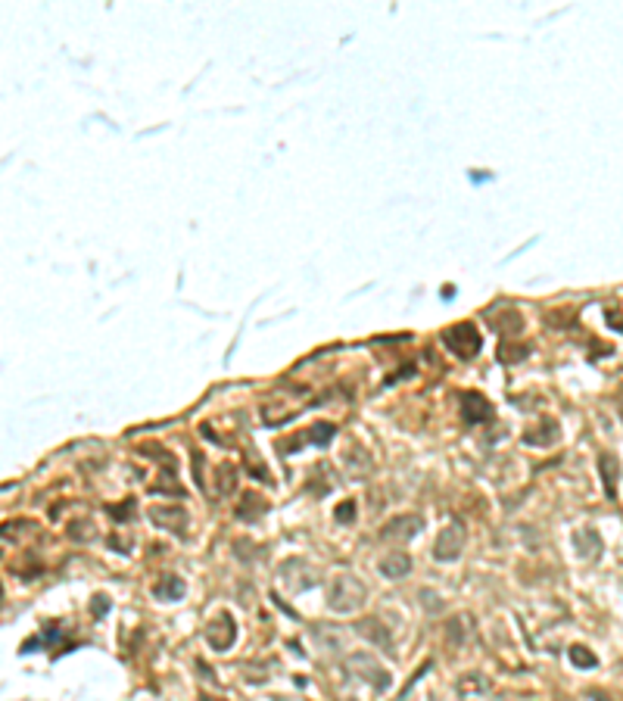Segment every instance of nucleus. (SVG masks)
Masks as SVG:
<instances>
[{"label": "nucleus", "instance_id": "1", "mask_svg": "<svg viewBox=\"0 0 623 701\" xmlns=\"http://www.w3.org/2000/svg\"><path fill=\"white\" fill-rule=\"evenodd\" d=\"M361 598H365V586L359 583L356 577H337V583H333L331 589V608L337 614H350L356 611V608L361 605Z\"/></svg>", "mask_w": 623, "mask_h": 701}, {"label": "nucleus", "instance_id": "2", "mask_svg": "<svg viewBox=\"0 0 623 701\" xmlns=\"http://www.w3.org/2000/svg\"><path fill=\"white\" fill-rule=\"evenodd\" d=\"M346 670H350L352 677L371 683L377 692H384L386 686H390V673H386L374 658H368V654H350V658H346Z\"/></svg>", "mask_w": 623, "mask_h": 701}, {"label": "nucleus", "instance_id": "3", "mask_svg": "<svg viewBox=\"0 0 623 701\" xmlns=\"http://www.w3.org/2000/svg\"><path fill=\"white\" fill-rule=\"evenodd\" d=\"M443 343L455 352V356L471 359V356H477L480 352V333H477V327L474 324H455L443 333Z\"/></svg>", "mask_w": 623, "mask_h": 701}, {"label": "nucleus", "instance_id": "4", "mask_svg": "<svg viewBox=\"0 0 623 701\" xmlns=\"http://www.w3.org/2000/svg\"><path fill=\"white\" fill-rule=\"evenodd\" d=\"M461 549H465V530H461L458 524H452V527H446V530L437 536V543H433V558L437 561H455L461 555Z\"/></svg>", "mask_w": 623, "mask_h": 701}, {"label": "nucleus", "instance_id": "5", "mask_svg": "<svg viewBox=\"0 0 623 701\" xmlns=\"http://www.w3.org/2000/svg\"><path fill=\"white\" fill-rule=\"evenodd\" d=\"M234 636H237V626H234L231 614H218V617L209 624V630H206V639H209V645L216 651H227V649H231Z\"/></svg>", "mask_w": 623, "mask_h": 701}, {"label": "nucleus", "instance_id": "6", "mask_svg": "<svg viewBox=\"0 0 623 701\" xmlns=\"http://www.w3.org/2000/svg\"><path fill=\"white\" fill-rule=\"evenodd\" d=\"M150 520L159 527H165V530H172L175 536H184L187 533V514L184 508H178V505H163V508H153L150 511Z\"/></svg>", "mask_w": 623, "mask_h": 701}, {"label": "nucleus", "instance_id": "7", "mask_svg": "<svg viewBox=\"0 0 623 701\" xmlns=\"http://www.w3.org/2000/svg\"><path fill=\"white\" fill-rule=\"evenodd\" d=\"M418 530H421V518H414V514H402V518H393L390 524L384 527L380 536L384 539H412Z\"/></svg>", "mask_w": 623, "mask_h": 701}, {"label": "nucleus", "instance_id": "8", "mask_svg": "<svg viewBox=\"0 0 623 701\" xmlns=\"http://www.w3.org/2000/svg\"><path fill=\"white\" fill-rule=\"evenodd\" d=\"M490 402H486L483 396H477V393H465L461 396V415H465L467 424H480V421L490 418Z\"/></svg>", "mask_w": 623, "mask_h": 701}, {"label": "nucleus", "instance_id": "9", "mask_svg": "<svg viewBox=\"0 0 623 701\" xmlns=\"http://www.w3.org/2000/svg\"><path fill=\"white\" fill-rule=\"evenodd\" d=\"M599 467H601V483H605L608 499H614V496H617V477H620V465H617V458H614L611 452H605V455L599 458Z\"/></svg>", "mask_w": 623, "mask_h": 701}, {"label": "nucleus", "instance_id": "10", "mask_svg": "<svg viewBox=\"0 0 623 701\" xmlns=\"http://www.w3.org/2000/svg\"><path fill=\"white\" fill-rule=\"evenodd\" d=\"M412 571V558L405 555V552H393V555H386L384 561H380V573L390 580H399L405 577V573Z\"/></svg>", "mask_w": 623, "mask_h": 701}, {"label": "nucleus", "instance_id": "11", "mask_svg": "<svg viewBox=\"0 0 623 701\" xmlns=\"http://www.w3.org/2000/svg\"><path fill=\"white\" fill-rule=\"evenodd\" d=\"M153 592H156V598H163V602H178V598L184 596V583H181V577H163Z\"/></svg>", "mask_w": 623, "mask_h": 701}, {"label": "nucleus", "instance_id": "12", "mask_svg": "<svg viewBox=\"0 0 623 701\" xmlns=\"http://www.w3.org/2000/svg\"><path fill=\"white\" fill-rule=\"evenodd\" d=\"M558 424H555V421H546V424H542L539 427V430H530V433H527V443H530V446H552L555 443V439H558Z\"/></svg>", "mask_w": 623, "mask_h": 701}, {"label": "nucleus", "instance_id": "13", "mask_svg": "<svg viewBox=\"0 0 623 701\" xmlns=\"http://www.w3.org/2000/svg\"><path fill=\"white\" fill-rule=\"evenodd\" d=\"M333 433H337V427H333V424H315L312 433H309V439H312L315 446H327Z\"/></svg>", "mask_w": 623, "mask_h": 701}, {"label": "nucleus", "instance_id": "14", "mask_svg": "<svg viewBox=\"0 0 623 701\" xmlns=\"http://www.w3.org/2000/svg\"><path fill=\"white\" fill-rule=\"evenodd\" d=\"M571 664L573 667H595L599 661H595V654L589 649H583V645H573L571 649Z\"/></svg>", "mask_w": 623, "mask_h": 701}, {"label": "nucleus", "instance_id": "15", "mask_svg": "<svg viewBox=\"0 0 623 701\" xmlns=\"http://www.w3.org/2000/svg\"><path fill=\"white\" fill-rule=\"evenodd\" d=\"M377 626H380V624H374V620H365V624H359V633H365V636L374 639V642L386 645V642H390V636H386V633H380Z\"/></svg>", "mask_w": 623, "mask_h": 701}, {"label": "nucleus", "instance_id": "16", "mask_svg": "<svg viewBox=\"0 0 623 701\" xmlns=\"http://www.w3.org/2000/svg\"><path fill=\"white\" fill-rule=\"evenodd\" d=\"M352 511H356V505L343 502V505H340V511H337V520H352Z\"/></svg>", "mask_w": 623, "mask_h": 701}, {"label": "nucleus", "instance_id": "17", "mask_svg": "<svg viewBox=\"0 0 623 701\" xmlns=\"http://www.w3.org/2000/svg\"><path fill=\"white\" fill-rule=\"evenodd\" d=\"M200 701H222V698H209V695H200Z\"/></svg>", "mask_w": 623, "mask_h": 701}]
</instances>
